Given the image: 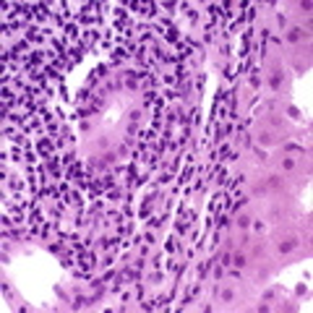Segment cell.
<instances>
[{"mask_svg": "<svg viewBox=\"0 0 313 313\" xmlns=\"http://www.w3.org/2000/svg\"><path fill=\"white\" fill-rule=\"evenodd\" d=\"M295 248V240H290V243H284V245H282V251H292Z\"/></svg>", "mask_w": 313, "mask_h": 313, "instance_id": "6da1fadb", "label": "cell"}]
</instances>
